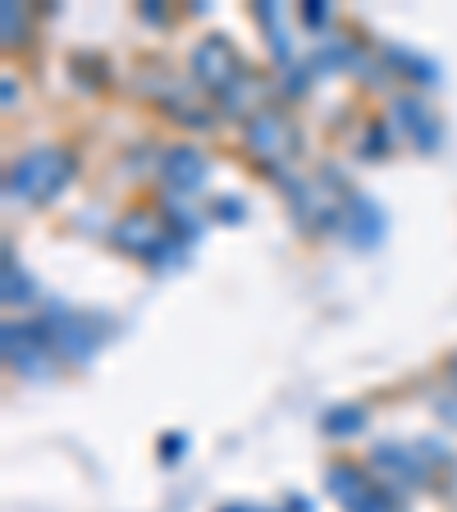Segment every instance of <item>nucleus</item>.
<instances>
[{
	"label": "nucleus",
	"mask_w": 457,
	"mask_h": 512,
	"mask_svg": "<svg viewBox=\"0 0 457 512\" xmlns=\"http://www.w3.org/2000/svg\"><path fill=\"white\" fill-rule=\"evenodd\" d=\"M330 490L339 494L352 512H394L380 485H375V480H366L362 471H352V467H334L330 471Z\"/></svg>",
	"instance_id": "nucleus-5"
},
{
	"label": "nucleus",
	"mask_w": 457,
	"mask_h": 512,
	"mask_svg": "<svg viewBox=\"0 0 457 512\" xmlns=\"http://www.w3.org/2000/svg\"><path fill=\"white\" fill-rule=\"evenodd\" d=\"M119 243H124L128 252H142V256H165V247H170V229L156 224L151 215H128V220L119 224Z\"/></svg>",
	"instance_id": "nucleus-7"
},
{
	"label": "nucleus",
	"mask_w": 457,
	"mask_h": 512,
	"mask_svg": "<svg viewBox=\"0 0 457 512\" xmlns=\"http://www.w3.org/2000/svg\"><path fill=\"white\" fill-rule=\"evenodd\" d=\"M69 179H74V160L55 147H42V151H28V156L14 165L5 188H10V197H19V202H46V197H55Z\"/></svg>",
	"instance_id": "nucleus-1"
},
{
	"label": "nucleus",
	"mask_w": 457,
	"mask_h": 512,
	"mask_svg": "<svg viewBox=\"0 0 457 512\" xmlns=\"http://www.w3.org/2000/svg\"><path fill=\"white\" fill-rule=\"evenodd\" d=\"M51 352L55 343L42 325H5V357H10V366H19L28 375H42Z\"/></svg>",
	"instance_id": "nucleus-4"
},
{
	"label": "nucleus",
	"mask_w": 457,
	"mask_h": 512,
	"mask_svg": "<svg viewBox=\"0 0 457 512\" xmlns=\"http://www.w3.org/2000/svg\"><path fill=\"white\" fill-rule=\"evenodd\" d=\"M165 183H170L174 192H197L206 183V160L192 147L170 151V156H165Z\"/></svg>",
	"instance_id": "nucleus-8"
},
{
	"label": "nucleus",
	"mask_w": 457,
	"mask_h": 512,
	"mask_svg": "<svg viewBox=\"0 0 457 512\" xmlns=\"http://www.w3.org/2000/svg\"><path fill=\"white\" fill-rule=\"evenodd\" d=\"M5 302H32V284L14 266V256H5Z\"/></svg>",
	"instance_id": "nucleus-9"
},
{
	"label": "nucleus",
	"mask_w": 457,
	"mask_h": 512,
	"mask_svg": "<svg viewBox=\"0 0 457 512\" xmlns=\"http://www.w3.org/2000/svg\"><path fill=\"white\" fill-rule=\"evenodd\" d=\"M192 64H197V78H202L206 87H215L220 96H229L247 78L243 60H238L234 46L224 42V37H206V42L197 46V55H192Z\"/></svg>",
	"instance_id": "nucleus-2"
},
{
	"label": "nucleus",
	"mask_w": 457,
	"mask_h": 512,
	"mask_svg": "<svg viewBox=\"0 0 457 512\" xmlns=\"http://www.w3.org/2000/svg\"><path fill=\"white\" fill-rule=\"evenodd\" d=\"M51 343L64 357H74V362H83L87 352L96 348L92 325H87L83 316H74V311H51Z\"/></svg>",
	"instance_id": "nucleus-6"
},
{
	"label": "nucleus",
	"mask_w": 457,
	"mask_h": 512,
	"mask_svg": "<svg viewBox=\"0 0 457 512\" xmlns=\"http://www.w3.org/2000/svg\"><path fill=\"white\" fill-rule=\"evenodd\" d=\"M325 426L330 430H362V412H348V416H330V421H325Z\"/></svg>",
	"instance_id": "nucleus-10"
},
{
	"label": "nucleus",
	"mask_w": 457,
	"mask_h": 512,
	"mask_svg": "<svg viewBox=\"0 0 457 512\" xmlns=\"http://www.w3.org/2000/svg\"><path fill=\"white\" fill-rule=\"evenodd\" d=\"M247 147H252L261 160H275V165H284V160L298 151V133H293V124H288L284 115H275V110H261V115L247 124Z\"/></svg>",
	"instance_id": "nucleus-3"
}]
</instances>
